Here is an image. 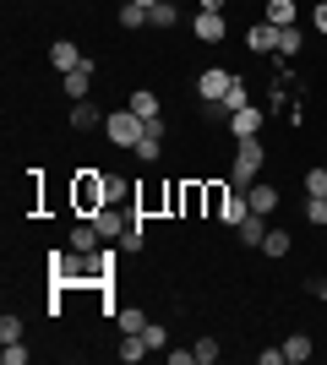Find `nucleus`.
<instances>
[{
	"instance_id": "f257e3e1",
	"label": "nucleus",
	"mask_w": 327,
	"mask_h": 365,
	"mask_svg": "<svg viewBox=\"0 0 327 365\" xmlns=\"http://www.w3.org/2000/svg\"><path fill=\"white\" fill-rule=\"evenodd\" d=\"M71 202H77V213H82V218H93L98 207H109V202H115V185H109V175L82 169L77 185H71Z\"/></svg>"
},
{
	"instance_id": "f03ea898",
	"label": "nucleus",
	"mask_w": 327,
	"mask_h": 365,
	"mask_svg": "<svg viewBox=\"0 0 327 365\" xmlns=\"http://www.w3.org/2000/svg\"><path fill=\"white\" fill-rule=\"evenodd\" d=\"M262 164H267V148H262V142H256V137H251V142H240V148H234V164H229V185H234V191L256 185Z\"/></svg>"
},
{
	"instance_id": "7ed1b4c3",
	"label": "nucleus",
	"mask_w": 327,
	"mask_h": 365,
	"mask_svg": "<svg viewBox=\"0 0 327 365\" xmlns=\"http://www.w3.org/2000/svg\"><path fill=\"white\" fill-rule=\"evenodd\" d=\"M142 131H147V120L131 115V109H109V115H104V137L115 142V148H137Z\"/></svg>"
},
{
	"instance_id": "20e7f679",
	"label": "nucleus",
	"mask_w": 327,
	"mask_h": 365,
	"mask_svg": "<svg viewBox=\"0 0 327 365\" xmlns=\"http://www.w3.org/2000/svg\"><path fill=\"white\" fill-rule=\"evenodd\" d=\"M229 88H234V71H224V66H207V71L197 76V98H202V104H218Z\"/></svg>"
},
{
	"instance_id": "39448f33",
	"label": "nucleus",
	"mask_w": 327,
	"mask_h": 365,
	"mask_svg": "<svg viewBox=\"0 0 327 365\" xmlns=\"http://www.w3.org/2000/svg\"><path fill=\"white\" fill-rule=\"evenodd\" d=\"M262 125H267V109L246 104V109H234V115H229V137H234V142H251Z\"/></svg>"
},
{
	"instance_id": "423d86ee",
	"label": "nucleus",
	"mask_w": 327,
	"mask_h": 365,
	"mask_svg": "<svg viewBox=\"0 0 327 365\" xmlns=\"http://www.w3.org/2000/svg\"><path fill=\"white\" fill-rule=\"evenodd\" d=\"M191 33H197L202 44H224V38H229V22H224V11H197L191 16Z\"/></svg>"
},
{
	"instance_id": "0eeeda50",
	"label": "nucleus",
	"mask_w": 327,
	"mask_h": 365,
	"mask_svg": "<svg viewBox=\"0 0 327 365\" xmlns=\"http://www.w3.org/2000/svg\"><path fill=\"white\" fill-rule=\"evenodd\" d=\"M131 218H137V213H120V207L109 202V207H98V213H93V224H98V235H104V240H120L125 229H131Z\"/></svg>"
},
{
	"instance_id": "6e6552de",
	"label": "nucleus",
	"mask_w": 327,
	"mask_h": 365,
	"mask_svg": "<svg viewBox=\"0 0 327 365\" xmlns=\"http://www.w3.org/2000/svg\"><path fill=\"white\" fill-rule=\"evenodd\" d=\"M93 61H82L77 66V71H66V82H61V88H66V98H71V104H77V98H88V93H93Z\"/></svg>"
},
{
	"instance_id": "1a4fd4ad",
	"label": "nucleus",
	"mask_w": 327,
	"mask_h": 365,
	"mask_svg": "<svg viewBox=\"0 0 327 365\" xmlns=\"http://www.w3.org/2000/svg\"><path fill=\"white\" fill-rule=\"evenodd\" d=\"M98 240H104V235H98L93 218H77V224H71V240H66V245H71V251H82V257H93Z\"/></svg>"
},
{
	"instance_id": "9d476101",
	"label": "nucleus",
	"mask_w": 327,
	"mask_h": 365,
	"mask_svg": "<svg viewBox=\"0 0 327 365\" xmlns=\"http://www.w3.org/2000/svg\"><path fill=\"white\" fill-rule=\"evenodd\" d=\"M246 49L251 55H279V28H273V22H256V28L246 33Z\"/></svg>"
},
{
	"instance_id": "9b49d317",
	"label": "nucleus",
	"mask_w": 327,
	"mask_h": 365,
	"mask_svg": "<svg viewBox=\"0 0 327 365\" xmlns=\"http://www.w3.org/2000/svg\"><path fill=\"white\" fill-rule=\"evenodd\" d=\"M246 202H251V213H273L279 207V185H267V180H256V185H246Z\"/></svg>"
},
{
	"instance_id": "f8f14e48",
	"label": "nucleus",
	"mask_w": 327,
	"mask_h": 365,
	"mask_svg": "<svg viewBox=\"0 0 327 365\" xmlns=\"http://www.w3.org/2000/svg\"><path fill=\"white\" fill-rule=\"evenodd\" d=\"M125 109H131V115H142V120H158V115H164V104H158L153 88H137L131 98H125Z\"/></svg>"
},
{
	"instance_id": "ddd939ff",
	"label": "nucleus",
	"mask_w": 327,
	"mask_h": 365,
	"mask_svg": "<svg viewBox=\"0 0 327 365\" xmlns=\"http://www.w3.org/2000/svg\"><path fill=\"white\" fill-rule=\"evenodd\" d=\"M49 61H55V71H77V66H82V49L77 44H71V38H55V44H49Z\"/></svg>"
},
{
	"instance_id": "4468645a",
	"label": "nucleus",
	"mask_w": 327,
	"mask_h": 365,
	"mask_svg": "<svg viewBox=\"0 0 327 365\" xmlns=\"http://www.w3.org/2000/svg\"><path fill=\"white\" fill-rule=\"evenodd\" d=\"M93 125H104L98 104H93V98H77V104H71V131H93Z\"/></svg>"
},
{
	"instance_id": "2eb2a0df",
	"label": "nucleus",
	"mask_w": 327,
	"mask_h": 365,
	"mask_svg": "<svg viewBox=\"0 0 327 365\" xmlns=\"http://www.w3.org/2000/svg\"><path fill=\"white\" fill-rule=\"evenodd\" d=\"M229 180H207V202H202V213L207 218H224V207H229Z\"/></svg>"
},
{
	"instance_id": "dca6fc26",
	"label": "nucleus",
	"mask_w": 327,
	"mask_h": 365,
	"mask_svg": "<svg viewBox=\"0 0 327 365\" xmlns=\"http://www.w3.org/2000/svg\"><path fill=\"white\" fill-rule=\"evenodd\" d=\"M234 240H240V245H256V251H262V240H267V218H262V213H251L246 224H234Z\"/></svg>"
},
{
	"instance_id": "f3484780",
	"label": "nucleus",
	"mask_w": 327,
	"mask_h": 365,
	"mask_svg": "<svg viewBox=\"0 0 327 365\" xmlns=\"http://www.w3.org/2000/svg\"><path fill=\"white\" fill-rule=\"evenodd\" d=\"M262 22H273V28H295L300 11H295V0H267V16Z\"/></svg>"
},
{
	"instance_id": "a211bd4d",
	"label": "nucleus",
	"mask_w": 327,
	"mask_h": 365,
	"mask_svg": "<svg viewBox=\"0 0 327 365\" xmlns=\"http://www.w3.org/2000/svg\"><path fill=\"white\" fill-rule=\"evenodd\" d=\"M175 22H180V6H175V0H158V6H147V28H175Z\"/></svg>"
},
{
	"instance_id": "6ab92c4d",
	"label": "nucleus",
	"mask_w": 327,
	"mask_h": 365,
	"mask_svg": "<svg viewBox=\"0 0 327 365\" xmlns=\"http://www.w3.org/2000/svg\"><path fill=\"white\" fill-rule=\"evenodd\" d=\"M311 354H316V344H311L306 333H289V338H284V360H289V365L311 360Z\"/></svg>"
},
{
	"instance_id": "aec40b11",
	"label": "nucleus",
	"mask_w": 327,
	"mask_h": 365,
	"mask_svg": "<svg viewBox=\"0 0 327 365\" xmlns=\"http://www.w3.org/2000/svg\"><path fill=\"white\" fill-rule=\"evenodd\" d=\"M251 218V202H246V191H229V207H224V218H218V224H246Z\"/></svg>"
},
{
	"instance_id": "412c9836",
	"label": "nucleus",
	"mask_w": 327,
	"mask_h": 365,
	"mask_svg": "<svg viewBox=\"0 0 327 365\" xmlns=\"http://www.w3.org/2000/svg\"><path fill=\"white\" fill-rule=\"evenodd\" d=\"M125 33H137V28H147V6H137V0H125L120 6V16H115Z\"/></svg>"
},
{
	"instance_id": "4be33fe9",
	"label": "nucleus",
	"mask_w": 327,
	"mask_h": 365,
	"mask_svg": "<svg viewBox=\"0 0 327 365\" xmlns=\"http://www.w3.org/2000/svg\"><path fill=\"white\" fill-rule=\"evenodd\" d=\"M115 327H120V333H142V327H147L142 305H120V311H115Z\"/></svg>"
},
{
	"instance_id": "5701e85b",
	"label": "nucleus",
	"mask_w": 327,
	"mask_h": 365,
	"mask_svg": "<svg viewBox=\"0 0 327 365\" xmlns=\"http://www.w3.org/2000/svg\"><path fill=\"white\" fill-rule=\"evenodd\" d=\"M300 49H306V33H300V22H295V28H279V55H284V61H289V55H300Z\"/></svg>"
},
{
	"instance_id": "b1692460",
	"label": "nucleus",
	"mask_w": 327,
	"mask_h": 365,
	"mask_svg": "<svg viewBox=\"0 0 327 365\" xmlns=\"http://www.w3.org/2000/svg\"><path fill=\"white\" fill-rule=\"evenodd\" d=\"M262 257H289V229H267V240H262Z\"/></svg>"
},
{
	"instance_id": "393cba45",
	"label": "nucleus",
	"mask_w": 327,
	"mask_h": 365,
	"mask_svg": "<svg viewBox=\"0 0 327 365\" xmlns=\"http://www.w3.org/2000/svg\"><path fill=\"white\" fill-rule=\"evenodd\" d=\"M131 153H137L142 164H158V153H164V137H153V131H142V142H137Z\"/></svg>"
},
{
	"instance_id": "a878e982",
	"label": "nucleus",
	"mask_w": 327,
	"mask_h": 365,
	"mask_svg": "<svg viewBox=\"0 0 327 365\" xmlns=\"http://www.w3.org/2000/svg\"><path fill=\"white\" fill-rule=\"evenodd\" d=\"M207 202V185H180V213H202Z\"/></svg>"
},
{
	"instance_id": "bb28decb",
	"label": "nucleus",
	"mask_w": 327,
	"mask_h": 365,
	"mask_svg": "<svg viewBox=\"0 0 327 365\" xmlns=\"http://www.w3.org/2000/svg\"><path fill=\"white\" fill-rule=\"evenodd\" d=\"M218 104H224V109H229V115H234V109H246V104H251V88H246V82H240V76H234V88L224 93Z\"/></svg>"
},
{
	"instance_id": "cd10ccee",
	"label": "nucleus",
	"mask_w": 327,
	"mask_h": 365,
	"mask_svg": "<svg viewBox=\"0 0 327 365\" xmlns=\"http://www.w3.org/2000/svg\"><path fill=\"white\" fill-rule=\"evenodd\" d=\"M16 338H22V317L6 311V317H0V344H16Z\"/></svg>"
},
{
	"instance_id": "c85d7f7f",
	"label": "nucleus",
	"mask_w": 327,
	"mask_h": 365,
	"mask_svg": "<svg viewBox=\"0 0 327 365\" xmlns=\"http://www.w3.org/2000/svg\"><path fill=\"white\" fill-rule=\"evenodd\" d=\"M191 349H197V365H213L218 354H224V349H218V338H197Z\"/></svg>"
},
{
	"instance_id": "c756f323",
	"label": "nucleus",
	"mask_w": 327,
	"mask_h": 365,
	"mask_svg": "<svg viewBox=\"0 0 327 365\" xmlns=\"http://www.w3.org/2000/svg\"><path fill=\"white\" fill-rule=\"evenodd\" d=\"M142 344H147V354H153V349H164V344H170V333H164L158 322H147V327H142Z\"/></svg>"
},
{
	"instance_id": "7c9ffc66",
	"label": "nucleus",
	"mask_w": 327,
	"mask_h": 365,
	"mask_svg": "<svg viewBox=\"0 0 327 365\" xmlns=\"http://www.w3.org/2000/svg\"><path fill=\"white\" fill-rule=\"evenodd\" d=\"M0 365H28V349H22V338H16V344H0Z\"/></svg>"
},
{
	"instance_id": "2f4dec72",
	"label": "nucleus",
	"mask_w": 327,
	"mask_h": 365,
	"mask_svg": "<svg viewBox=\"0 0 327 365\" xmlns=\"http://www.w3.org/2000/svg\"><path fill=\"white\" fill-rule=\"evenodd\" d=\"M306 197H327V169H311V175H306Z\"/></svg>"
},
{
	"instance_id": "473e14b6",
	"label": "nucleus",
	"mask_w": 327,
	"mask_h": 365,
	"mask_svg": "<svg viewBox=\"0 0 327 365\" xmlns=\"http://www.w3.org/2000/svg\"><path fill=\"white\" fill-rule=\"evenodd\" d=\"M306 218H311V224H327V197H306Z\"/></svg>"
},
{
	"instance_id": "72a5a7b5",
	"label": "nucleus",
	"mask_w": 327,
	"mask_h": 365,
	"mask_svg": "<svg viewBox=\"0 0 327 365\" xmlns=\"http://www.w3.org/2000/svg\"><path fill=\"white\" fill-rule=\"evenodd\" d=\"M256 365H289V360H284V344H279V349H262V354H256Z\"/></svg>"
},
{
	"instance_id": "f704fd0d",
	"label": "nucleus",
	"mask_w": 327,
	"mask_h": 365,
	"mask_svg": "<svg viewBox=\"0 0 327 365\" xmlns=\"http://www.w3.org/2000/svg\"><path fill=\"white\" fill-rule=\"evenodd\" d=\"M311 28L327 33V0H316V11H311Z\"/></svg>"
},
{
	"instance_id": "c9c22d12",
	"label": "nucleus",
	"mask_w": 327,
	"mask_h": 365,
	"mask_svg": "<svg viewBox=\"0 0 327 365\" xmlns=\"http://www.w3.org/2000/svg\"><path fill=\"white\" fill-rule=\"evenodd\" d=\"M170 365H197V349H170Z\"/></svg>"
},
{
	"instance_id": "e433bc0d",
	"label": "nucleus",
	"mask_w": 327,
	"mask_h": 365,
	"mask_svg": "<svg viewBox=\"0 0 327 365\" xmlns=\"http://www.w3.org/2000/svg\"><path fill=\"white\" fill-rule=\"evenodd\" d=\"M306 289H311L316 300H327V278H306Z\"/></svg>"
},
{
	"instance_id": "4c0bfd02",
	"label": "nucleus",
	"mask_w": 327,
	"mask_h": 365,
	"mask_svg": "<svg viewBox=\"0 0 327 365\" xmlns=\"http://www.w3.org/2000/svg\"><path fill=\"white\" fill-rule=\"evenodd\" d=\"M229 0H197V11H224Z\"/></svg>"
},
{
	"instance_id": "58836bf2",
	"label": "nucleus",
	"mask_w": 327,
	"mask_h": 365,
	"mask_svg": "<svg viewBox=\"0 0 327 365\" xmlns=\"http://www.w3.org/2000/svg\"><path fill=\"white\" fill-rule=\"evenodd\" d=\"M137 6H158V0H137Z\"/></svg>"
}]
</instances>
